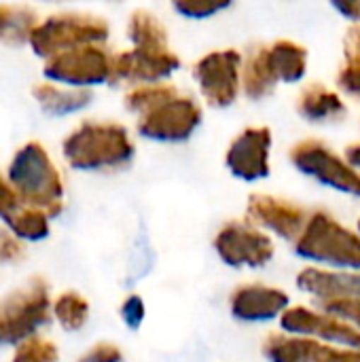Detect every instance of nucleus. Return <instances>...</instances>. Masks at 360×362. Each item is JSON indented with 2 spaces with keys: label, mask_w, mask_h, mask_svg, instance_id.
<instances>
[{
  "label": "nucleus",
  "mask_w": 360,
  "mask_h": 362,
  "mask_svg": "<svg viewBox=\"0 0 360 362\" xmlns=\"http://www.w3.org/2000/svg\"><path fill=\"white\" fill-rule=\"evenodd\" d=\"M70 168L81 172H100L123 168L134 157V142L119 123L85 121L62 144Z\"/></svg>",
  "instance_id": "f257e3e1"
},
{
  "label": "nucleus",
  "mask_w": 360,
  "mask_h": 362,
  "mask_svg": "<svg viewBox=\"0 0 360 362\" xmlns=\"http://www.w3.org/2000/svg\"><path fill=\"white\" fill-rule=\"evenodd\" d=\"M8 185L23 206L40 210L49 218L57 216L64 208L62 174L38 142H28L15 153L8 165Z\"/></svg>",
  "instance_id": "f03ea898"
},
{
  "label": "nucleus",
  "mask_w": 360,
  "mask_h": 362,
  "mask_svg": "<svg viewBox=\"0 0 360 362\" xmlns=\"http://www.w3.org/2000/svg\"><path fill=\"white\" fill-rule=\"evenodd\" d=\"M295 252L318 265L360 272V235L323 210L310 214L303 233L295 242Z\"/></svg>",
  "instance_id": "7ed1b4c3"
},
{
  "label": "nucleus",
  "mask_w": 360,
  "mask_h": 362,
  "mask_svg": "<svg viewBox=\"0 0 360 362\" xmlns=\"http://www.w3.org/2000/svg\"><path fill=\"white\" fill-rule=\"evenodd\" d=\"M47 282L38 276L0 299V346L23 344L51 318Z\"/></svg>",
  "instance_id": "20e7f679"
},
{
  "label": "nucleus",
  "mask_w": 360,
  "mask_h": 362,
  "mask_svg": "<svg viewBox=\"0 0 360 362\" xmlns=\"http://www.w3.org/2000/svg\"><path fill=\"white\" fill-rule=\"evenodd\" d=\"M108 38V23L95 15H79V13H62L51 15L30 36V47L38 57L51 59L59 53L100 45Z\"/></svg>",
  "instance_id": "39448f33"
},
{
  "label": "nucleus",
  "mask_w": 360,
  "mask_h": 362,
  "mask_svg": "<svg viewBox=\"0 0 360 362\" xmlns=\"http://www.w3.org/2000/svg\"><path fill=\"white\" fill-rule=\"evenodd\" d=\"M291 163L306 176H312L320 185L360 197V172H356L346 159L335 155L320 140H301L291 153Z\"/></svg>",
  "instance_id": "423d86ee"
},
{
  "label": "nucleus",
  "mask_w": 360,
  "mask_h": 362,
  "mask_svg": "<svg viewBox=\"0 0 360 362\" xmlns=\"http://www.w3.org/2000/svg\"><path fill=\"white\" fill-rule=\"evenodd\" d=\"M42 74L53 83L68 85L70 89L112 83V55L98 45L79 47L47 59Z\"/></svg>",
  "instance_id": "0eeeda50"
},
{
  "label": "nucleus",
  "mask_w": 360,
  "mask_h": 362,
  "mask_svg": "<svg viewBox=\"0 0 360 362\" xmlns=\"http://www.w3.org/2000/svg\"><path fill=\"white\" fill-rule=\"evenodd\" d=\"M193 74L206 102L214 108H227L240 93L242 55L236 49L212 51L195 64Z\"/></svg>",
  "instance_id": "6e6552de"
},
{
  "label": "nucleus",
  "mask_w": 360,
  "mask_h": 362,
  "mask_svg": "<svg viewBox=\"0 0 360 362\" xmlns=\"http://www.w3.org/2000/svg\"><path fill=\"white\" fill-rule=\"evenodd\" d=\"M219 259L236 269L263 267L274 257V242L248 223H227L214 238Z\"/></svg>",
  "instance_id": "1a4fd4ad"
},
{
  "label": "nucleus",
  "mask_w": 360,
  "mask_h": 362,
  "mask_svg": "<svg viewBox=\"0 0 360 362\" xmlns=\"http://www.w3.org/2000/svg\"><path fill=\"white\" fill-rule=\"evenodd\" d=\"M202 123V108L185 95H178L153 112L140 117L138 134L155 142H185Z\"/></svg>",
  "instance_id": "9d476101"
},
{
  "label": "nucleus",
  "mask_w": 360,
  "mask_h": 362,
  "mask_svg": "<svg viewBox=\"0 0 360 362\" xmlns=\"http://www.w3.org/2000/svg\"><path fill=\"white\" fill-rule=\"evenodd\" d=\"M248 218L250 223L276 233L282 240H293L297 242L299 235L303 233L310 214L306 208L297 206L295 202L265 195V193H255L248 197Z\"/></svg>",
  "instance_id": "9b49d317"
},
{
  "label": "nucleus",
  "mask_w": 360,
  "mask_h": 362,
  "mask_svg": "<svg viewBox=\"0 0 360 362\" xmlns=\"http://www.w3.org/2000/svg\"><path fill=\"white\" fill-rule=\"evenodd\" d=\"M269 127H248L231 142L225 157L227 170L240 180L257 182L269 176Z\"/></svg>",
  "instance_id": "f8f14e48"
},
{
  "label": "nucleus",
  "mask_w": 360,
  "mask_h": 362,
  "mask_svg": "<svg viewBox=\"0 0 360 362\" xmlns=\"http://www.w3.org/2000/svg\"><path fill=\"white\" fill-rule=\"evenodd\" d=\"M180 68V57L172 49L163 51H144L132 49L125 53L112 55V83H142L155 85Z\"/></svg>",
  "instance_id": "ddd939ff"
},
{
  "label": "nucleus",
  "mask_w": 360,
  "mask_h": 362,
  "mask_svg": "<svg viewBox=\"0 0 360 362\" xmlns=\"http://www.w3.org/2000/svg\"><path fill=\"white\" fill-rule=\"evenodd\" d=\"M231 316L240 322H269L282 318L291 308V299L284 291L272 286H240L231 295Z\"/></svg>",
  "instance_id": "4468645a"
},
{
  "label": "nucleus",
  "mask_w": 360,
  "mask_h": 362,
  "mask_svg": "<svg viewBox=\"0 0 360 362\" xmlns=\"http://www.w3.org/2000/svg\"><path fill=\"white\" fill-rule=\"evenodd\" d=\"M297 286L318 299H360V272L306 269L297 276Z\"/></svg>",
  "instance_id": "2eb2a0df"
},
{
  "label": "nucleus",
  "mask_w": 360,
  "mask_h": 362,
  "mask_svg": "<svg viewBox=\"0 0 360 362\" xmlns=\"http://www.w3.org/2000/svg\"><path fill=\"white\" fill-rule=\"evenodd\" d=\"M297 112L312 123H323L339 119L346 115V104L342 98L320 83H310L301 89L297 98Z\"/></svg>",
  "instance_id": "dca6fc26"
},
{
  "label": "nucleus",
  "mask_w": 360,
  "mask_h": 362,
  "mask_svg": "<svg viewBox=\"0 0 360 362\" xmlns=\"http://www.w3.org/2000/svg\"><path fill=\"white\" fill-rule=\"evenodd\" d=\"M34 100L42 108L45 115L51 117H64L83 110L91 104L93 93L89 89H70V87H57L51 83H40L32 89Z\"/></svg>",
  "instance_id": "f3484780"
},
{
  "label": "nucleus",
  "mask_w": 360,
  "mask_h": 362,
  "mask_svg": "<svg viewBox=\"0 0 360 362\" xmlns=\"http://www.w3.org/2000/svg\"><path fill=\"white\" fill-rule=\"evenodd\" d=\"M278 85V78L269 66L267 59V47L259 45L257 49H252L246 57V62L242 64V87L246 98L250 100H263L265 95H269Z\"/></svg>",
  "instance_id": "a211bd4d"
},
{
  "label": "nucleus",
  "mask_w": 360,
  "mask_h": 362,
  "mask_svg": "<svg viewBox=\"0 0 360 362\" xmlns=\"http://www.w3.org/2000/svg\"><path fill=\"white\" fill-rule=\"evenodd\" d=\"M267 59L278 83H299L306 76L308 51L293 40H276L269 45Z\"/></svg>",
  "instance_id": "6ab92c4d"
},
{
  "label": "nucleus",
  "mask_w": 360,
  "mask_h": 362,
  "mask_svg": "<svg viewBox=\"0 0 360 362\" xmlns=\"http://www.w3.org/2000/svg\"><path fill=\"white\" fill-rule=\"evenodd\" d=\"M38 19L30 6L21 4H0V42L11 47H21L30 42Z\"/></svg>",
  "instance_id": "aec40b11"
},
{
  "label": "nucleus",
  "mask_w": 360,
  "mask_h": 362,
  "mask_svg": "<svg viewBox=\"0 0 360 362\" xmlns=\"http://www.w3.org/2000/svg\"><path fill=\"white\" fill-rule=\"evenodd\" d=\"M127 36L134 42V49H144V51L170 49L168 47V32H166L163 23L146 11H136L129 17Z\"/></svg>",
  "instance_id": "412c9836"
},
{
  "label": "nucleus",
  "mask_w": 360,
  "mask_h": 362,
  "mask_svg": "<svg viewBox=\"0 0 360 362\" xmlns=\"http://www.w3.org/2000/svg\"><path fill=\"white\" fill-rule=\"evenodd\" d=\"M178 95H180V91L174 85H166V83L138 85L125 93V108L136 112L138 117H144Z\"/></svg>",
  "instance_id": "4be33fe9"
},
{
  "label": "nucleus",
  "mask_w": 360,
  "mask_h": 362,
  "mask_svg": "<svg viewBox=\"0 0 360 362\" xmlns=\"http://www.w3.org/2000/svg\"><path fill=\"white\" fill-rule=\"evenodd\" d=\"M344 57L346 64L337 76V83L344 91L360 95V23H354L344 38Z\"/></svg>",
  "instance_id": "5701e85b"
},
{
  "label": "nucleus",
  "mask_w": 360,
  "mask_h": 362,
  "mask_svg": "<svg viewBox=\"0 0 360 362\" xmlns=\"http://www.w3.org/2000/svg\"><path fill=\"white\" fill-rule=\"evenodd\" d=\"M53 316L64 331H79L89 318V303L79 293H64L53 303Z\"/></svg>",
  "instance_id": "b1692460"
},
{
  "label": "nucleus",
  "mask_w": 360,
  "mask_h": 362,
  "mask_svg": "<svg viewBox=\"0 0 360 362\" xmlns=\"http://www.w3.org/2000/svg\"><path fill=\"white\" fill-rule=\"evenodd\" d=\"M6 227L17 240L40 242L49 235V216L40 210L25 206Z\"/></svg>",
  "instance_id": "393cba45"
},
{
  "label": "nucleus",
  "mask_w": 360,
  "mask_h": 362,
  "mask_svg": "<svg viewBox=\"0 0 360 362\" xmlns=\"http://www.w3.org/2000/svg\"><path fill=\"white\" fill-rule=\"evenodd\" d=\"M59 361V352L57 348L40 337H30L28 341L19 344L13 362H57Z\"/></svg>",
  "instance_id": "a878e982"
},
{
  "label": "nucleus",
  "mask_w": 360,
  "mask_h": 362,
  "mask_svg": "<svg viewBox=\"0 0 360 362\" xmlns=\"http://www.w3.org/2000/svg\"><path fill=\"white\" fill-rule=\"evenodd\" d=\"M323 314L344 320L360 331V299H318Z\"/></svg>",
  "instance_id": "bb28decb"
},
{
  "label": "nucleus",
  "mask_w": 360,
  "mask_h": 362,
  "mask_svg": "<svg viewBox=\"0 0 360 362\" xmlns=\"http://www.w3.org/2000/svg\"><path fill=\"white\" fill-rule=\"evenodd\" d=\"M227 6L229 2H223V0H176L174 2V8L187 19H208Z\"/></svg>",
  "instance_id": "cd10ccee"
},
{
  "label": "nucleus",
  "mask_w": 360,
  "mask_h": 362,
  "mask_svg": "<svg viewBox=\"0 0 360 362\" xmlns=\"http://www.w3.org/2000/svg\"><path fill=\"white\" fill-rule=\"evenodd\" d=\"M23 208L25 206L19 199V195L15 193V189L0 176V221H4L8 225Z\"/></svg>",
  "instance_id": "c85d7f7f"
},
{
  "label": "nucleus",
  "mask_w": 360,
  "mask_h": 362,
  "mask_svg": "<svg viewBox=\"0 0 360 362\" xmlns=\"http://www.w3.org/2000/svg\"><path fill=\"white\" fill-rule=\"evenodd\" d=\"M23 259V248L19 244V240L6 231V229H0V265H13V263H19Z\"/></svg>",
  "instance_id": "c756f323"
},
{
  "label": "nucleus",
  "mask_w": 360,
  "mask_h": 362,
  "mask_svg": "<svg viewBox=\"0 0 360 362\" xmlns=\"http://www.w3.org/2000/svg\"><path fill=\"white\" fill-rule=\"evenodd\" d=\"M121 318L129 329H138L144 320V303L138 295H132L121 305Z\"/></svg>",
  "instance_id": "7c9ffc66"
},
{
  "label": "nucleus",
  "mask_w": 360,
  "mask_h": 362,
  "mask_svg": "<svg viewBox=\"0 0 360 362\" xmlns=\"http://www.w3.org/2000/svg\"><path fill=\"white\" fill-rule=\"evenodd\" d=\"M121 361H123L121 350H119L115 344H106V341H102V344L93 346L89 352H85L79 362H121Z\"/></svg>",
  "instance_id": "2f4dec72"
},
{
  "label": "nucleus",
  "mask_w": 360,
  "mask_h": 362,
  "mask_svg": "<svg viewBox=\"0 0 360 362\" xmlns=\"http://www.w3.org/2000/svg\"><path fill=\"white\" fill-rule=\"evenodd\" d=\"M318 362H360V350H337L325 344Z\"/></svg>",
  "instance_id": "473e14b6"
},
{
  "label": "nucleus",
  "mask_w": 360,
  "mask_h": 362,
  "mask_svg": "<svg viewBox=\"0 0 360 362\" xmlns=\"http://www.w3.org/2000/svg\"><path fill=\"white\" fill-rule=\"evenodd\" d=\"M333 8H337L344 17H348L350 21H360V2L352 0H344V2H333Z\"/></svg>",
  "instance_id": "72a5a7b5"
},
{
  "label": "nucleus",
  "mask_w": 360,
  "mask_h": 362,
  "mask_svg": "<svg viewBox=\"0 0 360 362\" xmlns=\"http://www.w3.org/2000/svg\"><path fill=\"white\" fill-rule=\"evenodd\" d=\"M344 159L359 172L360 170V142L356 144H350L348 148H346V155H344Z\"/></svg>",
  "instance_id": "f704fd0d"
},
{
  "label": "nucleus",
  "mask_w": 360,
  "mask_h": 362,
  "mask_svg": "<svg viewBox=\"0 0 360 362\" xmlns=\"http://www.w3.org/2000/svg\"><path fill=\"white\" fill-rule=\"evenodd\" d=\"M359 231H360V221H359Z\"/></svg>",
  "instance_id": "c9c22d12"
}]
</instances>
